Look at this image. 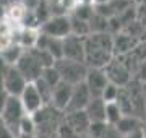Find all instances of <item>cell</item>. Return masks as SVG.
I'll return each mask as SVG.
<instances>
[{
	"mask_svg": "<svg viewBox=\"0 0 146 138\" xmlns=\"http://www.w3.org/2000/svg\"><path fill=\"white\" fill-rule=\"evenodd\" d=\"M143 123H145V120L140 119V117H136V115H122L120 120L115 123L114 127L117 128V132L122 137H125V135H128L131 132L143 130Z\"/></svg>",
	"mask_w": 146,
	"mask_h": 138,
	"instance_id": "cell-14",
	"label": "cell"
},
{
	"mask_svg": "<svg viewBox=\"0 0 146 138\" xmlns=\"http://www.w3.org/2000/svg\"><path fill=\"white\" fill-rule=\"evenodd\" d=\"M119 86L112 85V83H107V86L104 88V91H102V94H101V99L107 104V102H115V99H117V96H119Z\"/></svg>",
	"mask_w": 146,
	"mask_h": 138,
	"instance_id": "cell-18",
	"label": "cell"
},
{
	"mask_svg": "<svg viewBox=\"0 0 146 138\" xmlns=\"http://www.w3.org/2000/svg\"><path fill=\"white\" fill-rule=\"evenodd\" d=\"M25 49L18 46V44H11V46H7L0 50V58L5 62L8 67H15L16 62L20 60V57L23 55Z\"/></svg>",
	"mask_w": 146,
	"mask_h": 138,
	"instance_id": "cell-16",
	"label": "cell"
},
{
	"mask_svg": "<svg viewBox=\"0 0 146 138\" xmlns=\"http://www.w3.org/2000/svg\"><path fill=\"white\" fill-rule=\"evenodd\" d=\"M123 115L120 112L119 106L115 102H107L106 104V109H104V122L107 125H115V123L120 120V117Z\"/></svg>",
	"mask_w": 146,
	"mask_h": 138,
	"instance_id": "cell-17",
	"label": "cell"
},
{
	"mask_svg": "<svg viewBox=\"0 0 146 138\" xmlns=\"http://www.w3.org/2000/svg\"><path fill=\"white\" fill-rule=\"evenodd\" d=\"M28 81L25 80V76L18 72L16 67H8L5 70V75H3V91H5L8 96H18L23 93V90L26 88Z\"/></svg>",
	"mask_w": 146,
	"mask_h": 138,
	"instance_id": "cell-9",
	"label": "cell"
},
{
	"mask_svg": "<svg viewBox=\"0 0 146 138\" xmlns=\"http://www.w3.org/2000/svg\"><path fill=\"white\" fill-rule=\"evenodd\" d=\"M21 2H23V5L26 7L28 10H34V8L39 5L41 0H21Z\"/></svg>",
	"mask_w": 146,
	"mask_h": 138,
	"instance_id": "cell-21",
	"label": "cell"
},
{
	"mask_svg": "<svg viewBox=\"0 0 146 138\" xmlns=\"http://www.w3.org/2000/svg\"><path fill=\"white\" fill-rule=\"evenodd\" d=\"M115 57L114 36L109 33H91L84 37V65L88 68H106Z\"/></svg>",
	"mask_w": 146,
	"mask_h": 138,
	"instance_id": "cell-1",
	"label": "cell"
},
{
	"mask_svg": "<svg viewBox=\"0 0 146 138\" xmlns=\"http://www.w3.org/2000/svg\"><path fill=\"white\" fill-rule=\"evenodd\" d=\"M25 117H26V112H25V109L21 106L20 98L8 96V99L5 102V107H3V111L0 114V119L8 125V128L16 135V138H18V127H20L21 120Z\"/></svg>",
	"mask_w": 146,
	"mask_h": 138,
	"instance_id": "cell-4",
	"label": "cell"
},
{
	"mask_svg": "<svg viewBox=\"0 0 146 138\" xmlns=\"http://www.w3.org/2000/svg\"><path fill=\"white\" fill-rule=\"evenodd\" d=\"M141 83V96H143V106H145V119H146V81H140Z\"/></svg>",
	"mask_w": 146,
	"mask_h": 138,
	"instance_id": "cell-24",
	"label": "cell"
},
{
	"mask_svg": "<svg viewBox=\"0 0 146 138\" xmlns=\"http://www.w3.org/2000/svg\"><path fill=\"white\" fill-rule=\"evenodd\" d=\"M39 33L49 37L63 39L68 34H72V31H70V20H68L67 15H52L49 20H46L41 25Z\"/></svg>",
	"mask_w": 146,
	"mask_h": 138,
	"instance_id": "cell-6",
	"label": "cell"
},
{
	"mask_svg": "<svg viewBox=\"0 0 146 138\" xmlns=\"http://www.w3.org/2000/svg\"><path fill=\"white\" fill-rule=\"evenodd\" d=\"M93 98L89 94L88 88L84 86V83H80V85H75L72 86V94H70V101H68V106H67V112H80V111H84L86 106L89 104Z\"/></svg>",
	"mask_w": 146,
	"mask_h": 138,
	"instance_id": "cell-11",
	"label": "cell"
},
{
	"mask_svg": "<svg viewBox=\"0 0 146 138\" xmlns=\"http://www.w3.org/2000/svg\"><path fill=\"white\" fill-rule=\"evenodd\" d=\"M102 70H104L109 83L119 86V88H123V86H127L131 81V72L128 70L125 60L122 57L115 55L109 64L106 65V68H102Z\"/></svg>",
	"mask_w": 146,
	"mask_h": 138,
	"instance_id": "cell-5",
	"label": "cell"
},
{
	"mask_svg": "<svg viewBox=\"0 0 146 138\" xmlns=\"http://www.w3.org/2000/svg\"><path fill=\"white\" fill-rule=\"evenodd\" d=\"M15 67L18 68V72L25 76V80H26L28 83H34V81L41 76L44 68H46V67L42 65L41 58H39V55H37L34 47L25 49V52H23V55L20 57V60L16 62Z\"/></svg>",
	"mask_w": 146,
	"mask_h": 138,
	"instance_id": "cell-3",
	"label": "cell"
},
{
	"mask_svg": "<svg viewBox=\"0 0 146 138\" xmlns=\"http://www.w3.org/2000/svg\"><path fill=\"white\" fill-rule=\"evenodd\" d=\"M0 138H16V135L8 128V125L2 119H0Z\"/></svg>",
	"mask_w": 146,
	"mask_h": 138,
	"instance_id": "cell-20",
	"label": "cell"
},
{
	"mask_svg": "<svg viewBox=\"0 0 146 138\" xmlns=\"http://www.w3.org/2000/svg\"><path fill=\"white\" fill-rule=\"evenodd\" d=\"M143 132H145V137H146V119H145V123H143Z\"/></svg>",
	"mask_w": 146,
	"mask_h": 138,
	"instance_id": "cell-26",
	"label": "cell"
},
{
	"mask_svg": "<svg viewBox=\"0 0 146 138\" xmlns=\"http://www.w3.org/2000/svg\"><path fill=\"white\" fill-rule=\"evenodd\" d=\"M7 99H8V94H7L3 90H0V114H2V111H3V107H5V102Z\"/></svg>",
	"mask_w": 146,
	"mask_h": 138,
	"instance_id": "cell-22",
	"label": "cell"
},
{
	"mask_svg": "<svg viewBox=\"0 0 146 138\" xmlns=\"http://www.w3.org/2000/svg\"><path fill=\"white\" fill-rule=\"evenodd\" d=\"M104 109H106V102L101 98H93L89 104L84 109V114L88 117L89 123L91 122H104Z\"/></svg>",
	"mask_w": 146,
	"mask_h": 138,
	"instance_id": "cell-15",
	"label": "cell"
},
{
	"mask_svg": "<svg viewBox=\"0 0 146 138\" xmlns=\"http://www.w3.org/2000/svg\"><path fill=\"white\" fill-rule=\"evenodd\" d=\"M18 98H20L21 106H23V109H25V112H26V115H29V117H33L34 114H37L42 107L46 106L44 101H42L41 94L37 93L36 86L33 85V83H28L26 88L23 90V93H21Z\"/></svg>",
	"mask_w": 146,
	"mask_h": 138,
	"instance_id": "cell-8",
	"label": "cell"
},
{
	"mask_svg": "<svg viewBox=\"0 0 146 138\" xmlns=\"http://www.w3.org/2000/svg\"><path fill=\"white\" fill-rule=\"evenodd\" d=\"M89 2H93L94 5L98 7V5H104V3H107L109 0H89Z\"/></svg>",
	"mask_w": 146,
	"mask_h": 138,
	"instance_id": "cell-25",
	"label": "cell"
},
{
	"mask_svg": "<svg viewBox=\"0 0 146 138\" xmlns=\"http://www.w3.org/2000/svg\"><path fill=\"white\" fill-rule=\"evenodd\" d=\"M70 94H72V86L60 81V83L52 90L50 101H49L47 106L54 107V109L58 111V112H65L67 111V106H68V101H70Z\"/></svg>",
	"mask_w": 146,
	"mask_h": 138,
	"instance_id": "cell-12",
	"label": "cell"
},
{
	"mask_svg": "<svg viewBox=\"0 0 146 138\" xmlns=\"http://www.w3.org/2000/svg\"><path fill=\"white\" fill-rule=\"evenodd\" d=\"M122 138H146V137H145V132H143V130H138V132H131V133H128V135H125V137H122Z\"/></svg>",
	"mask_w": 146,
	"mask_h": 138,
	"instance_id": "cell-23",
	"label": "cell"
},
{
	"mask_svg": "<svg viewBox=\"0 0 146 138\" xmlns=\"http://www.w3.org/2000/svg\"><path fill=\"white\" fill-rule=\"evenodd\" d=\"M62 58L84 64V37L68 34L62 39Z\"/></svg>",
	"mask_w": 146,
	"mask_h": 138,
	"instance_id": "cell-7",
	"label": "cell"
},
{
	"mask_svg": "<svg viewBox=\"0 0 146 138\" xmlns=\"http://www.w3.org/2000/svg\"><path fill=\"white\" fill-rule=\"evenodd\" d=\"M84 86L88 88L91 98H101L104 88L107 86L109 80L106 76L104 70L101 68H88V73L84 76Z\"/></svg>",
	"mask_w": 146,
	"mask_h": 138,
	"instance_id": "cell-10",
	"label": "cell"
},
{
	"mask_svg": "<svg viewBox=\"0 0 146 138\" xmlns=\"http://www.w3.org/2000/svg\"><path fill=\"white\" fill-rule=\"evenodd\" d=\"M99 138H122V135L117 132V128H115L114 125H107V123H106V128L102 130Z\"/></svg>",
	"mask_w": 146,
	"mask_h": 138,
	"instance_id": "cell-19",
	"label": "cell"
},
{
	"mask_svg": "<svg viewBox=\"0 0 146 138\" xmlns=\"http://www.w3.org/2000/svg\"><path fill=\"white\" fill-rule=\"evenodd\" d=\"M54 68L57 70L60 81L67 83L70 86L83 83L84 76L88 73V67L83 62H73V60H67V58L55 60L54 62Z\"/></svg>",
	"mask_w": 146,
	"mask_h": 138,
	"instance_id": "cell-2",
	"label": "cell"
},
{
	"mask_svg": "<svg viewBox=\"0 0 146 138\" xmlns=\"http://www.w3.org/2000/svg\"><path fill=\"white\" fill-rule=\"evenodd\" d=\"M63 125L67 128H70L76 137H81V135H86L88 133V127H89V120L84 111L80 112H67L65 114V122Z\"/></svg>",
	"mask_w": 146,
	"mask_h": 138,
	"instance_id": "cell-13",
	"label": "cell"
}]
</instances>
